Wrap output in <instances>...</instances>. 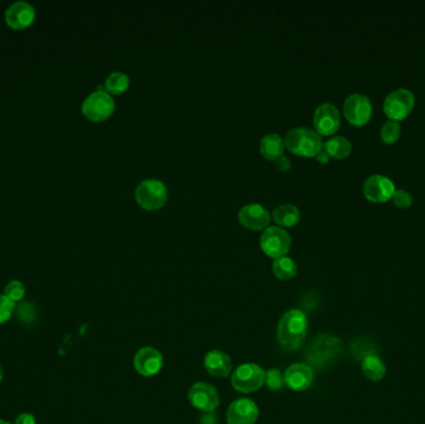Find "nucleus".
I'll list each match as a JSON object with an SVG mask.
<instances>
[{"instance_id": "obj_1", "label": "nucleus", "mask_w": 425, "mask_h": 424, "mask_svg": "<svg viewBox=\"0 0 425 424\" xmlns=\"http://www.w3.org/2000/svg\"><path fill=\"white\" fill-rule=\"evenodd\" d=\"M306 315L300 310H290L281 317L277 326V340L286 351L297 350L306 337Z\"/></svg>"}, {"instance_id": "obj_2", "label": "nucleus", "mask_w": 425, "mask_h": 424, "mask_svg": "<svg viewBox=\"0 0 425 424\" xmlns=\"http://www.w3.org/2000/svg\"><path fill=\"white\" fill-rule=\"evenodd\" d=\"M285 143L291 152L306 157L317 156L323 146L320 133L307 127H297L287 132Z\"/></svg>"}, {"instance_id": "obj_3", "label": "nucleus", "mask_w": 425, "mask_h": 424, "mask_svg": "<svg viewBox=\"0 0 425 424\" xmlns=\"http://www.w3.org/2000/svg\"><path fill=\"white\" fill-rule=\"evenodd\" d=\"M168 189L160 179H145L136 189V199L145 210H156L166 205Z\"/></svg>"}, {"instance_id": "obj_4", "label": "nucleus", "mask_w": 425, "mask_h": 424, "mask_svg": "<svg viewBox=\"0 0 425 424\" xmlns=\"http://www.w3.org/2000/svg\"><path fill=\"white\" fill-rule=\"evenodd\" d=\"M265 376L266 372L256 363H245L234 371L232 384L239 392H255L263 387Z\"/></svg>"}, {"instance_id": "obj_5", "label": "nucleus", "mask_w": 425, "mask_h": 424, "mask_svg": "<svg viewBox=\"0 0 425 424\" xmlns=\"http://www.w3.org/2000/svg\"><path fill=\"white\" fill-rule=\"evenodd\" d=\"M341 352L340 340L330 335H321L310 346L307 357L313 366L323 367L333 361Z\"/></svg>"}, {"instance_id": "obj_6", "label": "nucleus", "mask_w": 425, "mask_h": 424, "mask_svg": "<svg viewBox=\"0 0 425 424\" xmlns=\"http://www.w3.org/2000/svg\"><path fill=\"white\" fill-rule=\"evenodd\" d=\"M414 104V94L412 91L407 89L394 90L384 99V114L390 120L398 122L409 115Z\"/></svg>"}, {"instance_id": "obj_7", "label": "nucleus", "mask_w": 425, "mask_h": 424, "mask_svg": "<svg viewBox=\"0 0 425 424\" xmlns=\"http://www.w3.org/2000/svg\"><path fill=\"white\" fill-rule=\"evenodd\" d=\"M260 246L265 254L274 259L285 257L290 250L291 236L280 226H269L260 238Z\"/></svg>"}, {"instance_id": "obj_8", "label": "nucleus", "mask_w": 425, "mask_h": 424, "mask_svg": "<svg viewBox=\"0 0 425 424\" xmlns=\"http://www.w3.org/2000/svg\"><path fill=\"white\" fill-rule=\"evenodd\" d=\"M114 110L112 96L106 91H96L88 96L83 102V115L91 121H104Z\"/></svg>"}, {"instance_id": "obj_9", "label": "nucleus", "mask_w": 425, "mask_h": 424, "mask_svg": "<svg viewBox=\"0 0 425 424\" xmlns=\"http://www.w3.org/2000/svg\"><path fill=\"white\" fill-rule=\"evenodd\" d=\"M372 102L362 94H352L345 99L343 114L352 125L362 126L369 122L372 116Z\"/></svg>"}, {"instance_id": "obj_10", "label": "nucleus", "mask_w": 425, "mask_h": 424, "mask_svg": "<svg viewBox=\"0 0 425 424\" xmlns=\"http://www.w3.org/2000/svg\"><path fill=\"white\" fill-rule=\"evenodd\" d=\"M188 398L196 408L208 413L214 412L220 404V397L217 388L207 382L194 383L189 389Z\"/></svg>"}, {"instance_id": "obj_11", "label": "nucleus", "mask_w": 425, "mask_h": 424, "mask_svg": "<svg viewBox=\"0 0 425 424\" xmlns=\"http://www.w3.org/2000/svg\"><path fill=\"white\" fill-rule=\"evenodd\" d=\"M363 192L366 198L369 199L371 202L382 203L392 199L395 192V187L388 177L382 174H374L364 182Z\"/></svg>"}, {"instance_id": "obj_12", "label": "nucleus", "mask_w": 425, "mask_h": 424, "mask_svg": "<svg viewBox=\"0 0 425 424\" xmlns=\"http://www.w3.org/2000/svg\"><path fill=\"white\" fill-rule=\"evenodd\" d=\"M259 416V408L249 398H240L229 406L227 412L228 424H254Z\"/></svg>"}, {"instance_id": "obj_13", "label": "nucleus", "mask_w": 425, "mask_h": 424, "mask_svg": "<svg viewBox=\"0 0 425 424\" xmlns=\"http://www.w3.org/2000/svg\"><path fill=\"white\" fill-rule=\"evenodd\" d=\"M341 120L337 107L332 104H322L313 115V125L320 135H333L337 131Z\"/></svg>"}, {"instance_id": "obj_14", "label": "nucleus", "mask_w": 425, "mask_h": 424, "mask_svg": "<svg viewBox=\"0 0 425 424\" xmlns=\"http://www.w3.org/2000/svg\"><path fill=\"white\" fill-rule=\"evenodd\" d=\"M133 363L136 371L138 372L140 376L150 377L161 371L163 367V356L161 352L153 347H143L136 353Z\"/></svg>"}, {"instance_id": "obj_15", "label": "nucleus", "mask_w": 425, "mask_h": 424, "mask_svg": "<svg viewBox=\"0 0 425 424\" xmlns=\"http://www.w3.org/2000/svg\"><path fill=\"white\" fill-rule=\"evenodd\" d=\"M35 19V11L26 1H16L6 11V24L13 29L29 27Z\"/></svg>"}, {"instance_id": "obj_16", "label": "nucleus", "mask_w": 425, "mask_h": 424, "mask_svg": "<svg viewBox=\"0 0 425 424\" xmlns=\"http://www.w3.org/2000/svg\"><path fill=\"white\" fill-rule=\"evenodd\" d=\"M239 220L246 228L260 231L270 223L269 210L258 203L246 205L239 212Z\"/></svg>"}, {"instance_id": "obj_17", "label": "nucleus", "mask_w": 425, "mask_h": 424, "mask_svg": "<svg viewBox=\"0 0 425 424\" xmlns=\"http://www.w3.org/2000/svg\"><path fill=\"white\" fill-rule=\"evenodd\" d=\"M285 383L287 387L294 391H305L313 382V371L305 363H295L286 370Z\"/></svg>"}, {"instance_id": "obj_18", "label": "nucleus", "mask_w": 425, "mask_h": 424, "mask_svg": "<svg viewBox=\"0 0 425 424\" xmlns=\"http://www.w3.org/2000/svg\"><path fill=\"white\" fill-rule=\"evenodd\" d=\"M204 366L214 377L224 378L228 377L232 373L233 362L232 358L223 351L212 350L208 352L207 356L204 358Z\"/></svg>"}, {"instance_id": "obj_19", "label": "nucleus", "mask_w": 425, "mask_h": 424, "mask_svg": "<svg viewBox=\"0 0 425 424\" xmlns=\"http://www.w3.org/2000/svg\"><path fill=\"white\" fill-rule=\"evenodd\" d=\"M260 152L268 159H277L284 152V141L277 133H269L260 141Z\"/></svg>"}, {"instance_id": "obj_20", "label": "nucleus", "mask_w": 425, "mask_h": 424, "mask_svg": "<svg viewBox=\"0 0 425 424\" xmlns=\"http://www.w3.org/2000/svg\"><path fill=\"white\" fill-rule=\"evenodd\" d=\"M362 373L371 382H379L385 376L387 367L377 355L369 356L362 361Z\"/></svg>"}, {"instance_id": "obj_21", "label": "nucleus", "mask_w": 425, "mask_h": 424, "mask_svg": "<svg viewBox=\"0 0 425 424\" xmlns=\"http://www.w3.org/2000/svg\"><path fill=\"white\" fill-rule=\"evenodd\" d=\"M323 150L326 151L328 156L337 159L347 157L352 150L351 142L342 136L332 137L323 145Z\"/></svg>"}, {"instance_id": "obj_22", "label": "nucleus", "mask_w": 425, "mask_h": 424, "mask_svg": "<svg viewBox=\"0 0 425 424\" xmlns=\"http://www.w3.org/2000/svg\"><path fill=\"white\" fill-rule=\"evenodd\" d=\"M273 218L280 226H295L300 220V210L294 205H281L274 210Z\"/></svg>"}, {"instance_id": "obj_23", "label": "nucleus", "mask_w": 425, "mask_h": 424, "mask_svg": "<svg viewBox=\"0 0 425 424\" xmlns=\"http://www.w3.org/2000/svg\"><path fill=\"white\" fill-rule=\"evenodd\" d=\"M273 272L275 274L276 278L281 280H290L295 277L297 267L291 258L281 257L275 259V262L273 264Z\"/></svg>"}, {"instance_id": "obj_24", "label": "nucleus", "mask_w": 425, "mask_h": 424, "mask_svg": "<svg viewBox=\"0 0 425 424\" xmlns=\"http://www.w3.org/2000/svg\"><path fill=\"white\" fill-rule=\"evenodd\" d=\"M130 85V78L127 73L122 71H114L109 75V78L104 81V89L109 94L119 95L125 92Z\"/></svg>"}, {"instance_id": "obj_25", "label": "nucleus", "mask_w": 425, "mask_h": 424, "mask_svg": "<svg viewBox=\"0 0 425 424\" xmlns=\"http://www.w3.org/2000/svg\"><path fill=\"white\" fill-rule=\"evenodd\" d=\"M351 347H352V353L357 360H362L363 361L367 357L377 355V347L374 345V342H372L367 337H363V339H359L356 342H353Z\"/></svg>"}, {"instance_id": "obj_26", "label": "nucleus", "mask_w": 425, "mask_h": 424, "mask_svg": "<svg viewBox=\"0 0 425 424\" xmlns=\"http://www.w3.org/2000/svg\"><path fill=\"white\" fill-rule=\"evenodd\" d=\"M14 315L16 320H19L23 324H32L37 320V309L32 303L23 301L20 304H16Z\"/></svg>"}, {"instance_id": "obj_27", "label": "nucleus", "mask_w": 425, "mask_h": 424, "mask_svg": "<svg viewBox=\"0 0 425 424\" xmlns=\"http://www.w3.org/2000/svg\"><path fill=\"white\" fill-rule=\"evenodd\" d=\"M400 125L397 121H387L381 130V137L384 143H394L400 138Z\"/></svg>"}, {"instance_id": "obj_28", "label": "nucleus", "mask_w": 425, "mask_h": 424, "mask_svg": "<svg viewBox=\"0 0 425 424\" xmlns=\"http://www.w3.org/2000/svg\"><path fill=\"white\" fill-rule=\"evenodd\" d=\"M4 295H6V298H11V301H14L16 304V303H19L24 298V295H25V286L19 280H13L11 283L6 284V289H4Z\"/></svg>"}, {"instance_id": "obj_29", "label": "nucleus", "mask_w": 425, "mask_h": 424, "mask_svg": "<svg viewBox=\"0 0 425 424\" xmlns=\"http://www.w3.org/2000/svg\"><path fill=\"white\" fill-rule=\"evenodd\" d=\"M16 304L6 298V295H0V325L6 324L16 311Z\"/></svg>"}, {"instance_id": "obj_30", "label": "nucleus", "mask_w": 425, "mask_h": 424, "mask_svg": "<svg viewBox=\"0 0 425 424\" xmlns=\"http://www.w3.org/2000/svg\"><path fill=\"white\" fill-rule=\"evenodd\" d=\"M265 383L268 384V387L270 389H274V391H279L284 386L285 383V378L282 376L279 370H270L269 372H266V376H265Z\"/></svg>"}, {"instance_id": "obj_31", "label": "nucleus", "mask_w": 425, "mask_h": 424, "mask_svg": "<svg viewBox=\"0 0 425 424\" xmlns=\"http://www.w3.org/2000/svg\"><path fill=\"white\" fill-rule=\"evenodd\" d=\"M392 199H393L394 205L400 207V208H409L412 203H413L412 195L407 190H405V189L395 190Z\"/></svg>"}, {"instance_id": "obj_32", "label": "nucleus", "mask_w": 425, "mask_h": 424, "mask_svg": "<svg viewBox=\"0 0 425 424\" xmlns=\"http://www.w3.org/2000/svg\"><path fill=\"white\" fill-rule=\"evenodd\" d=\"M16 424H37V419L30 413H21L16 417Z\"/></svg>"}, {"instance_id": "obj_33", "label": "nucleus", "mask_w": 425, "mask_h": 424, "mask_svg": "<svg viewBox=\"0 0 425 424\" xmlns=\"http://www.w3.org/2000/svg\"><path fill=\"white\" fill-rule=\"evenodd\" d=\"M276 164H277V167L280 168L281 171H287L289 168H290L291 162L289 158L286 157V156H281V157L277 158V161H276Z\"/></svg>"}, {"instance_id": "obj_34", "label": "nucleus", "mask_w": 425, "mask_h": 424, "mask_svg": "<svg viewBox=\"0 0 425 424\" xmlns=\"http://www.w3.org/2000/svg\"><path fill=\"white\" fill-rule=\"evenodd\" d=\"M328 157H330V156H328V155H327V152H326V151H325V150H321V151H320V152L317 153V159H318V161H320V162H322V163L328 162Z\"/></svg>"}, {"instance_id": "obj_35", "label": "nucleus", "mask_w": 425, "mask_h": 424, "mask_svg": "<svg viewBox=\"0 0 425 424\" xmlns=\"http://www.w3.org/2000/svg\"><path fill=\"white\" fill-rule=\"evenodd\" d=\"M3 376H4V372H3V368L0 366V382H1V380H3Z\"/></svg>"}, {"instance_id": "obj_36", "label": "nucleus", "mask_w": 425, "mask_h": 424, "mask_svg": "<svg viewBox=\"0 0 425 424\" xmlns=\"http://www.w3.org/2000/svg\"><path fill=\"white\" fill-rule=\"evenodd\" d=\"M0 424H11V422H8V420H4V419H0Z\"/></svg>"}]
</instances>
